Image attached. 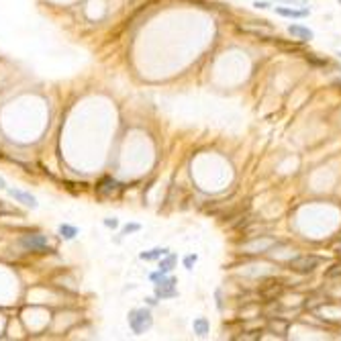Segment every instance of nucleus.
Here are the masks:
<instances>
[{
    "label": "nucleus",
    "instance_id": "nucleus-1",
    "mask_svg": "<svg viewBox=\"0 0 341 341\" xmlns=\"http://www.w3.org/2000/svg\"><path fill=\"white\" fill-rule=\"evenodd\" d=\"M154 325V317L147 309H135L129 313V327L135 335H143L145 331H150Z\"/></svg>",
    "mask_w": 341,
    "mask_h": 341
},
{
    "label": "nucleus",
    "instance_id": "nucleus-2",
    "mask_svg": "<svg viewBox=\"0 0 341 341\" xmlns=\"http://www.w3.org/2000/svg\"><path fill=\"white\" fill-rule=\"evenodd\" d=\"M319 264H321V260L317 255H296L288 262V268L299 274H311V272H315V268H319Z\"/></svg>",
    "mask_w": 341,
    "mask_h": 341
},
{
    "label": "nucleus",
    "instance_id": "nucleus-3",
    "mask_svg": "<svg viewBox=\"0 0 341 341\" xmlns=\"http://www.w3.org/2000/svg\"><path fill=\"white\" fill-rule=\"evenodd\" d=\"M176 284H178V280L174 278V276H168V274H164L158 282H156V299H174L176 294H178V290H176Z\"/></svg>",
    "mask_w": 341,
    "mask_h": 341
},
{
    "label": "nucleus",
    "instance_id": "nucleus-4",
    "mask_svg": "<svg viewBox=\"0 0 341 341\" xmlns=\"http://www.w3.org/2000/svg\"><path fill=\"white\" fill-rule=\"evenodd\" d=\"M276 243H278V241H276L274 237H255V239L247 241V243L243 245V249H245L247 253H266V251H270Z\"/></svg>",
    "mask_w": 341,
    "mask_h": 341
},
{
    "label": "nucleus",
    "instance_id": "nucleus-5",
    "mask_svg": "<svg viewBox=\"0 0 341 341\" xmlns=\"http://www.w3.org/2000/svg\"><path fill=\"white\" fill-rule=\"evenodd\" d=\"M20 245L25 249H31V251H45V249H49V241L43 235H27V237L20 239Z\"/></svg>",
    "mask_w": 341,
    "mask_h": 341
},
{
    "label": "nucleus",
    "instance_id": "nucleus-6",
    "mask_svg": "<svg viewBox=\"0 0 341 341\" xmlns=\"http://www.w3.org/2000/svg\"><path fill=\"white\" fill-rule=\"evenodd\" d=\"M8 194L16 200V202H20V204H25V206H29V208H37V198L33 196V194H29V192H25V190H18V188H8Z\"/></svg>",
    "mask_w": 341,
    "mask_h": 341
},
{
    "label": "nucleus",
    "instance_id": "nucleus-7",
    "mask_svg": "<svg viewBox=\"0 0 341 341\" xmlns=\"http://www.w3.org/2000/svg\"><path fill=\"white\" fill-rule=\"evenodd\" d=\"M119 188H121V184H119L117 180H113V178H102L100 184L96 186V192H98L100 196H111V194H115Z\"/></svg>",
    "mask_w": 341,
    "mask_h": 341
},
{
    "label": "nucleus",
    "instance_id": "nucleus-8",
    "mask_svg": "<svg viewBox=\"0 0 341 341\" xmlns=\"http://www.w3.org/2000/svg\"><path fill=\"white\" fill-rule=\"evenodd\" d=\"M288 33H290L292 37H299V39H303V41H311V39L315 37V33H313L311 29H307V27H301V25H290V27H288Z\"/></svg>",
    "mask_w": 341,
    "mask_h": 341
},
{
    "label": "nucleus",
    "instance_id": "nucleus-9",
    "mask_svg": "<svg viewBox=\"0 0 341 341\" xmlns=\"http://www.w3.org/2000/svg\"><path fill=\"white\" fill-rule=\"evenodd\" d=\"M276 12L280 16H288V18H305L309 14V10H299V8H288V6H276Z\"/></svg>",
    "mask_w": 341,
    "mask_h": 341
},
{
    "label": "nucleus",
    "instance_id": "nucleus-10",
    "mask_svg": "<svg viewBox=\"0 0 341 341\" xmlns=\"http://www.w3.org/2000/svg\"><path fill=\"white\" fill-rule=\"evenodd\" d=\"M192 329H194V333H196L198 337H206L208 331H210L208 319H206V317H198V319H194V321H192Z\"/></svg>",
    "mask_w": 341,
    "mask_h": 341
},
{
    "label": "nucleus",
    "instance_id": "nucleus-11",
    "mask_svg": "<svg viewBox=\"0 0 341 341\" xmlns=\"http://www.w3.org/2000/svg\"><path fill=\"white\" fill-rule=\"evenodd\" d=\"M176 262H178V255L168 251L164 258H160V272H164V274H170L172 270H174V266H176Z\"/></svg>",
    "mask_w": 341,
    "mask_h": 341
},
{
    "label": "nucleus",
    "instance_id": "nucleus-12",
    "mask_svg": "<svg viewBox=\"0 0 341 341\" xmlns=\"http://www.w3.org/2000/svg\"><path fill=\"white\" fill-rule=\"evenodd\" d=\"M166 253H168V249H166V247H154V249H150V251H141V253H139V258H141V260H145V262H154V260L164 258Z\"/></svg>",
    "mask_w": 341,
    "mask_h": 341
},
{
    "label": "nucleus",
    "instance_id": "nucleus-13",
    "mask_svg": "<svg viewBox=\"0 0 341 341\" xmlns=\"http://www.w3.org/2000/svg\"><path fill=\"white\" fill-rule=\"evenodd\" d=\"M59 235L70 241V239H74V237L78 235V229H76L74 225H59Z\"/></svg>",
    "mask_w": 341,
    "mask_h": 341
},
{
    "label": "nucleus",
    "instance_id": "nucleus-14",
    "mask_svg": "<svg viewBox=\"0 0 341 341\" xmlns=\"http://www.w3.org/2000/svg\"><path fill=\"white\" fill-rule=\"evenodd\" d=\"M260 27H266V31H270V33L274 31V29H272V27H270V25H268L266 20H260ZM239 31H247V33H258V35L262 33V31H260L258 27H251V25H239Z\"/></svg>",
    "mask_w": 341,
    "mask_h": 341
},
{
    "label": "nucleus",
    "instance_id": "nucleus-15",
    "mask_svg": "<svg viewBox=\"0 0 341 341\" xmlns=\"http://www.w3.org/2000/svg\"><path fill=\"white\" fill-rule=\"evenodd\" d=\"M327 278H335V276H341V264H335V266H331L329 270H327V274H325Z\"/></svg>",
    "mask_w": 341,
    "mask_h": 341
},
{
    "label": "nucleus",
    "instance_id": "nucleus-16",
    "mask_svg": "<svg viewBox=\"0 0 341 341\" xmlns=\"http://www.w3.org/2000/svg\"><path fill=\"white\" fill-rule=\"evenodd\" d=\"M139 229H141V225H137V223H129V225H125V227H123V235L135 233V231H139Z\"/></svg>",
    "mask_w": 341,
    "mask_h": 341
},
{
    "label": "nucleus",
    "instance_id": "nucleus-17",
    "mask_svg": "<svg viewBox=\"0 0 341 341\" xmlns=\"http://www.w3.org/2000/svg\"><path fill=\"white\" fill-rule=\"evenodd\" d=\"M196 260H198V255H186V258H184V268H186V270H192V266L196 264Z\"/></svg>",
    "mask_w": 341,
    "mask_h": 341
},
{
    "label": "nucleus",
    "instance_id": "nucleus-18",
    "mask_svg": "<svg viewBox=\"0 0 341 341\" xmlns=\"http://www.w3.org/2000/svg\"><path fill=\"white\" fill-rule=\"evenodd\" d=\"M104 225L111 227V229H117V227H119V221H117V219H104Z\"/></svg>",
    "mask_w": 341,
    "mask_h": 341
},
{
    "label": "nucleus",
    "instance_id": "nucleus-19",
    "mask_svg": "<svg viewBox=\"0 0 341 341\" xmlns=\"http://www.w3.org/2000/svg\"><path fill=\"white\" fill-rule=\"evenodd\" d=\"M162 276H164V272H160V270H158V272H154V274H150V280H152V282H158V280H160V278H162Z\"/></svg>",
    "mask_w": 341,
    "mask_h": 341
},
{
    "label": "nucleus",
    "instance_id": "nucleus-20",
    "mask_svg": "<svg viewBox=\"0 0 341 341\" xmlns=\"http://www.w3.org/2000/svg\"><path fill=\"white\" fill-rule=\"evenodd\" d=\"M217 309L223 311V301H221V290H217Z\"/></svg>",
    "mask_w": 341,
    "mask_h": 341
},
{
    "label": "nucleus",
    "instance_id": "nucleus-21",
    "mask_svg": "<svg viewBox=\"0 0 341 341\" xmlns=\"http://www.w3.org/2000/svg\"><path fill=\"white\" fill-rule=\"evenodd\" d=\"M253 6H255V8H268V2H255Z\"/></svg>",
    "mask_w": 341,
    "mask_h": 341
},
{
    "label": "nucleus",
    "instance_id": "nucleus-22",
    "mask_svg": "<svg viewBox=\"0 0 341 341\" xmlns=\"http://www.w3.org/2000/svg\"><path fill=\"white\" fill-rule=\"evenodd\" d=\"M4 188H6V180L0 176V190H4Z\"/></svg>",
    "mask_w": 341,
    "mask_h": 341
},
{
    "label": "nucleus",
    "instance_id": "nucleus-23",
    "mask_svg": "<svg viewBox=\"0 0 341 341\" xmlns=\"http://www.w3.org/2000/svg\"><path fill=\"white\" fill-rule=\"evenodd\" d=\"M147 303H150L152 307H156V305H158V301H156V299H147Z\"/></svg>",
    "mask_w": 341,
    "mask_h": 341
},
{
    "label": "nucleus",
    "instance_id": "nucleus-24",
    "mask_svg": "<svg viewBox=\"0 0 341 341\" xmlns=\"http://www.w3.org/2000/svg\"><path fill=\"white\" fill-rule=\"evenodd\" d=\"M337 251H339V253H341V241H339V243H337Z\"/></svg>",
    "mask_w": 341,
    "mask_h": 341
},
{
    "label": "nucleus",
    "instance_id": "nucleus-25",
    "mask_svg": "<svg viewBox=\"0 0 341 341\" xmlns=\"http://www.w3.org/2000/svg\"><path fill=\"white\" fill-rule=\"evenodd\" d=\"M337 55H339V59H341V51H339V53H337Z\"/></svg>",
    "mask_w": 341,
    "mask_h": 341
},
{
    "label": "nucleus",
    "instance_id": "nucleus-26",
    "mask_svg": "<svg viewBox=\"0 0 341 341\" xmlns=\"http://www.w3.org/2000/svg\"><path fill=\"white\" fill-rule=\"evenodd\" d=\"M337 2H339V4H341V0H337Z\"/></svg>",
    "mask_w": 341,
    "mask_h": 341
}]
</instances>
